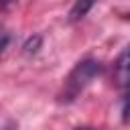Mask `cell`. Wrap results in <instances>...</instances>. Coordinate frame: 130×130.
I'll use <instances>...</instances> for the list:
<instances>
[{
    "label": "cell",
    "instance_id": "cell-5",
    "mask_svg": "<svg viewBox=\"0 0 130 130\" xmlns=\"http://www.w3.org/2000/svg\"><path fill=\"white\" fill-rule=\"evenodd\" d=\"M8 43H10V32H8V30H4V28H0V57L4 55V51H6Z\"/></svg>",
    "mask_w": 130,
    "mask_h": 130
},
{
    "label": "cell",
    "instance_id": "cell-2",
    "mask_svg": "<svg viewBox=\"0 0 130 130\" xmlns=\"http://www.w3.org/2000/svg\"><path fill=\"white\" fill-rule=\"evenodd\" d=\"M114 77L122 91L130 87V47H126L124 53L118 57V61L114 65Z\"/></svg>",
    "mask_w": 130,
    "mask_h": 130
},
{
    "label": "cell",
    "instance_id": "cell-7",
    "mask_svg": "<svg viewBox=\"0 0 130 130\" xmlns=\"http://www.w3.org/2000/svg\"><path fill=\"white\" fill-rule=\"evenodd\" d=\"M75 130H98V128H91V126H77Z\"/></svg>",
    "mask_w": 130,
    "mask_h": 130
},
{
    "label": "cell",
    "instance_id": "cell-6",
    "mask_svg": "<svg viewBox=\"0 0 130 130\" xmlns=\"http://www.w3.org/2000/svg\"><path fill=\"white\" fill-rule=\"evenodd\" d=\"M14 2H16V0H0V10H6V8H10Z\"/></svg>",
    "mask_w": 130,
    "mask_h": 130
},
{
    "label": "cell",
    "instance_id": "cell-4",
    "mask_svg": "<svg viewBox=\"0 0 130 130\" xmlns=\"http://www.w3.org/2000/svg\"><path fill=\"white\" fill-rule=\"evenodd\" d=\"M41 43H43V39H41L39 35L30 37V39L24 43V53H26V55H32V53H37V51H39V47H41Z\"/></svg>",
    "mask_w": 130,
    "mask_h": 130
},
{
    "label": "cell",
    "instance_id": "cell-1",
    "mask_svg": "<svg viewBox=\"0 0 130 130\" xmlns=\"http://www.w3.org/2000/svg\"><path fill=\"white\" fill-rule=\"evenodd\" d=\"M104 71V65L95 59H83L79 61L73 71L69 73V77L65 79V100H75L79 95V91H83L100 73Z\"/></svg>",
    "mask_w": 130,
    "mask_h": 130
},
{
    "label": "cell",
    "instance_id": "cell-3",
    "mask_svg": "<svg viewBox=\"0 0 130 130\" xmlns=\"http://www.w3.org/2000/svg\"><path fill=\"white\" fill-rule=\"evenodd\" d=\"M93 2H95V0H75L73 8H71V12H69V22H75V20L83 18V16L89 12V8L93 6Z\"/></svg>",
    "mask_w": 130,
    "mask_h": 130
}]
</instances>
